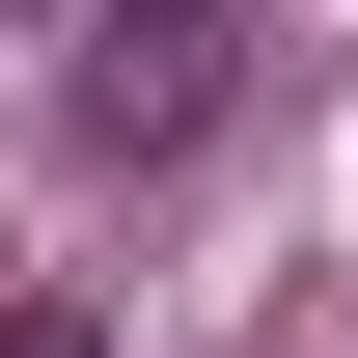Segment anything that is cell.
Segmentation results:
<instances>
[{
  "label": "cell",
  "instance_id": "6da1fadb",
  "mask_svg": "<svg viewBox=\"0 0 358 358\" xmlns=\"http://www.w3.org/2000/svg\"><path fill=\"white\" fill-rule=\"evenodd\" d=\"M166 138H221V0H110L83 28V166H166Z\"/></svg>",
  "mask_w": 358,
  "mask_h": 358
},
{
  "label": "cell",
  "instance_id": "7a4b0ae2",
  "mask_svg": "<svg viewBox=\"0 0 358 358\" xmlns=\"http://www.w3.org/2000/svg\"><path fill=\"white\" fill-rule=\"evenodd\" d=\"M0 358H110V331H83V303H0Z\"/></svg>",
  "mask_w": 358,
  "mask_h": 358
},
{
  "label": "cell",
  "instance_id": "3957f363",
  "mask_svg": "<svg viewBox=\"0 0 358 358\" xmlns=\"http://www.w3.org/2000/svg\"><path fill=\"white\" fill-rule=\"evenodd\" d=\"M83 28H110V0H83Z\"/></svg>",
  "mask_w": 358,
  "mask_h": 358
}]
</instances>
